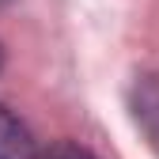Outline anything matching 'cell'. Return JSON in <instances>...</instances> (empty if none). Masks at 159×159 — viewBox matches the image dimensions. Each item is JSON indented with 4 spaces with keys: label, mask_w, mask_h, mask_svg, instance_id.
<instances>
[{
    "label": "cell",
    "mask_w": 159,
    "mask_h": 159,
    "mask_svg": "<svg viewBox=\"0 0 159 159\" xmlns=\"http://www.w3.org/2000/svg\"><path fill=\"white\" fill-rule=\"evenodd\" d=\"M0 159H38V144L19 117L0 106Z\"/></svg>",
    "instance_id": "7a4b0ae2"
},
{
    "label": "cell",
    "mask_w": 159,
    "mask_h": 159,
    "mask_svg": "<svg viewBox=\"0 0 159 159\" xmlns=\"http://www.w3.org/2000/svg\"><path fill=\"white\" fill-rule=\"evenodd\" d=\"M129 110H133L136 129L144 133V140L159 152V72L136 80V87L129 95Z\"/></svg>",
    "instance_id": "6da1fadb"
},
{
    "label": "cell",
    "mask_w": 159,
    "mask_h": 159,
    "mask_svg": "<svg viewBox=\"0 0 159 159\" xmlns=\"http://www.w3.org/2000/svg\"><path fill=\"white\" fill-rule=\"evenodd\" d=\"M0 65H4V49H0Z\"/></svg>",
    "instance_id": "277c9868"
},
{
    "label": "cell",
    "mask_w": 159,
    "mask_h": 159,
    "mask_svg": "<svg viewBox=\"0 0 159 159\" xmlns=\"http://www.w3.org/2000/svg\"><path fill=\"white\" fill-rule=\"evenodd\" d=\"M4 4H8V0H0V8H4Z\"/></svg>",
    "instance_id": "5b68a950"
},
{
    "label": "cell",
    "mask_w": 159,
    "mask_h": 159,
    "mask_svg": "<svg viewBox=\"0 0 159 159\" xmlns=\"http://www.w3.org/2000/svg\"><path fill=\"white\" fill-rule=\"evenodd\" d=\"M46 159H95V155L87 148H76V144H57V148H49Z\"/></svg>",
    "instance_id": "3957f363"
}]
</instances>
